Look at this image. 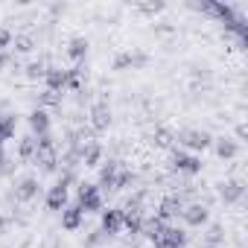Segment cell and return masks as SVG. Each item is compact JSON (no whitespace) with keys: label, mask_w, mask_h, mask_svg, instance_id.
<instances>
[{"label":"cell","mask_w":248,"mask_h":248,"mask_svg":"<svg viewBox=\"0 0 248 248\" xmlns=\"http://www.w3.org/2000/svg\"><path fill=\"white\" fill-rule=\"evenodd\" d=\"M204 248H210V245H204Z\"/></svg>","instance_id":"cell-37"},{"label":"cell","mask_w":248,"mask_h":248,"mask_svg":"<svg viewBox=\"0 0 248 248\" xmlns=\"http://www.w3.org/2000/svg\"><path fill=\"white\" fill-rule=\"evenodd\" d=\"M152 245H155V248H184V245H187V233H184L181 228L164 225V228L152 236Z\"/></svg>","instance_id":"cell-1"},{"label":"cell","mask_w":248,"mask_h":248,"mask_svg":"<svg viewBox=\"0 0 248 248\" xmlns=\"http://www.w3.org/2000/svg\"><path fill=\"white\" fill-rule=\"evenodd\" d=\"M111 67H114V70H126V67H132V53H117Z\"/></svg>","instance_id":"cell-25"},{"label":"cell","mask_w":248,"mask_h":248,"mask_svg":"<svg viewBox=\"0 0 248 248\" xmlns=\"http://www.w3.org/2000/svg\"><path fill=\"white\" fill-rule=\"evenodd\" d=\"M172 140H175V138H172V132H167V129H155V132H152V143H155L158 149H170Z\"/></svg>","instance_id":"cell-22"},{"label":"cell","mask_w":248,"mask_h":248,"mask_svg":"<svg viewBox=\"0 0 248 248\" xmlns=\"http://www.w3.org/2000/svg\"><path fill=\"white\" fill-rule=\"evenodd\" d=\"M82 164L85 167H99L102 164V146L96 140H91L88 146H82Z\"/></svg>","instance_id":"cell-16"},{"label":"cell","mask_w":248,"mask_h":248,"mask_svg":"<svg viewBox=\"0 0 248 248\" xmlns=\"http://www.w3.org/2000/svg\"><path fill=\"white\" fill-rule=\"evenodd\" d=\"M207 216H210V210H207L204 204H199V202L184 204V210H181V219H184L190 228H202V225L207 222Z\"/></svg>","instance_id":"cell-8"},{"label":"cell","mask_w":248,"mask_h":248,"mask_svg":"<svg viewBox=\"0 0 248 248\" xmlns=\"http://www.w3.org/2000/svg\"><path fill=\"white\" fill-rule=\"evenodd\" d=\"M15 170H18V164L12 158H6L3 164H0V172H3V175H15Z\"/></svg>","instance_id":"cell-29"},{"label":"cell","mask_w":248,"mask_h":248,"mask_svg":"<svg viewBox=\"0 0 248 248\" xmlns=\"http://www.w3.org/2000/svg\"><path fill=\"white\" fill-rule=\"evenodd\" d=\"M9 44H12V32H9V27L0 24V47H9Z\"/></svg>","instance_id":"cell-30"},{"label":"cell","mask_w":248,"mask_h":248,"mask_svg":"<svg viewBox=\"0 0 248 248\" xmlns=\"http://www.w3.org/2000/svg\"><path fill=\"white\" fill-rule=\"evenodd\" d=\"M155 32H158V35H172V32H175V27L164 21V24H158V27H155Z\"/></svg>","instance_id":"cell-32"},{"label":"cell","mask_w":248,"mask_h":248,"mask_svg":"<svg viewBox=\"0 0 248 248\" xmlns=\"http://www.w3.org/2000/svg\"><path fill=\"white\" fill-rule=\"evenodd\" d=\"M82 213H93V210H102V196L93 184H79V204H76Z\"/></svg>","instance_id":"cell-4"},{"label":"cell","mask_w":248,"mask_h":248,"mask_svg":"<svg viewBox=\"0 0 248 248\" xmlns=\"http://www.w3.org/2000/svg\"><path fill=\"white\" fill-rule=\"evenodd\" d=\"M82 219H85V213H82L76 204H70V207L62 210V228H64V231H76V228H82Z\"/></svg>","instance_id":"cell-14"},{"label":"cell","mask_w":248,"mask_h":248,"mask_svg":"<svg viewBox=\"0 0 248 248\" xmlns=\"http://www.w3.org/2000/svg\"><path fill=\"white\" fill-rule=\"evenodd\" d=\"M99 242H102V231H91V233L85 236V245H88V248H96Z\"/></svg>","instance_id":"cell-28"},{"label":"cell","mask_w":248,"mask_h":248,"mask_svg":"<svg viewBox=\"0 0 248 248\" xmlns=\"http://www.w3.org/2000/svg\"><path fill=\"white\" fill-rule=\"evenodd\" d=\"M242 196H245V184L239 178H228L219 184V199L225 204H236V202H242Z\"/></svg>","instance_id":"cell-5"},{"label":"cell","mask_w":248,"mask_h":248,"mask_svg":"<svg viewBox=\"0 0 248 248\" xmlns=\"http://www.w3.org/2000/svg\"><path fill=\"white\" fill-rule=\"evenodd\" d=\"M18 155H21V161H35V155H38V140H35V138H24L21 146H18Z\"/></svg>","instance_id":"cell-21"},{"label":"cell","mask_w":248,"mask_h":248,"mask_svg":"<svg viewBox=\"0 0 248 248\" xmlns=\"http://www.w3.org/2000/svg\"><path fill=\"white\" fill-rule=\"evenodd\" d=\"M149 64V53L146 50H135L132 53V67H146Z\"/></svg>","instance_id":"cell-27"},{"label":"cell","mask_w":248,"mask_h":248,"mask_svg":"<svg viewBox=\"0 0 248 248\" xmlns=\"http://www.w3.org/2000/svg\"><path fill=\"white\" fill-rule=\"evenodd\" d=\"M38 105H47V108L62 105V93H56V91H44V93H38Z\"/></svg>","instance_id":"cell-24"},{"label":"cell","mask_w":248,"mask_h":248,"mask_svg":"<svg viewBox=\"0 0 248 248\" xmlns=\"http://www.w3.org/2000/svg\"><path fill=\"white\" fill-rule=\"evenodd\" d=\"M138 9H140V12H149V15H152V12H161V9H164V3H140Z\"/></svg>","instance_id":"cell-31"},{"label":"cell","mask_w":248,"mask_h":248,"mask_svg":"<svg viewBox=\"0 0 248 248\" xmlns=\"http://www.w3.org/2000/svg\"><path fill=\"white\" fill-rule=\"evenodd\" d=\"M47 207H50V210H64V207H67V190L53 187V190L47 193Z\"/></svg>","instance_id":"cell-18"},{"label":"cell","mask_w":248,"mask_h":248,"mask_svg":"<svg viewBox=\"0 0 248 248\" xmlns=\"http://www.w3.org/2000/svg\"><path fill=\"white\" fill-rule=\"evenodd\" d=\"M76 102H79V105H93V91H91L88 85L79 88V91H76Z\"/></svg>","instance_id":"cell-26"},{"label":"cell","mask_w":248,"mask_h":248,"mask_svg":"<svg viewBox=\"0 0 248 248\" xmlns=\"http://www.w3.org/2000/svg\"><path fill=\"white\" fill-rule=\"evenodd\" d=\"M210 132H204V129H181L178 132V143L181 146H187V149H207L210 146Z\"/></svg>","instance_id":"cell-3"},{"label":"cell","mask_w":248,"mask_h":248,"mask_svg":"<svg viewBox=\"0 0 248 248\" xmlns=\"http://www.w3.org/2000/svg\"><path fill=\"white\" fill-rule=\"evenodd\" d=\"M102 233H120L123 231V213L120 210H102Z\"/></svg>","instance_id":"cell-13"},{"label":"cell","mask_w":248,"mask_h":248,"mask_svg":"<svg viewBox=\"0 0 248 248\" xmlns=\"http://www.w3.org/2000/svg\"><path fill=\"white\" fill-rule=\"evenodd\" d=\"M67 56H70L73 62H85V56H88V38H82V35L70 38V41H67Z\"/></svg>","instance_id":"cell-17"},{"label":"cell","mask_w":248,"mask_h":248,"mask_svg":"<svg viewBox=\"0 0 248 248\" xmlns=\"http://www.w3.org/2000/svg\"><path fill=\"white\" fill-rule=\"evenodd\" d=\"M181 210H184V202H181L178 196H164L161 204H158V210H155V216H158L161 222H167V219H172V216H181Z\"/></svg>","instance_id":"cell-9"},{"label":"cell","mask_w":248,"mask_h":248,"mask_svg":"<svg viewBox=\"0 0 248 248\" xmlns=\"http://www.w3.org/2000/svg\"><path fill=\"white\" fill-rule=\"evenodd\" d=\"M120 170H123V161H105V164H99V184L108 187V190H114V181H117Z\"/></svg>","instance_id":"cell-11"},{"label":"cell","mask_w":248,"mask_h":248,"mask_svg":"<svg viewBox=\"0 0 248 248\" xmlns=\"http://www.w3.org/2000/svg\"><path fill=\"white\" fill-rule=\"evenodd\" d=\"M12 47H15V53H32V50H35V38H32L30 32L12 35Z\"/></svg>","instance_id":"cell-19"},{"label":"cell","mask_w":248,"mask_h":248,"mask_svg":"<svg viewBox=\"0 0 248 248\" xmlns=\"http://www.w3.org/2000/svg\"><path fill=\"white\" fill-rule=\"evenodd\" d=\"M30 129L41 138V135H50V114L44 111V108H35L32 114H30Z\"/></svg>","instance_id":"cell-12"},{"label":"cell","mask_w":248,"mask_h":248,"mask_svg":"<svg viewBox=\"0 0 248 248\" xmlns=\"http://www.w3.org/2000/svg\"><path fill=\"white\" fill-rule=\"evenodd\" d=\"M170 167H172V172H178V175H196V172H202V161H199L196 155L181 152V149H175V152H172Z\"/></svg>","instance_id":"cell-2"},{"label":"cell","mask_w":248,"mask_h":248,"mask_svg":"<svg viewBox=\"0 0 248 248\" xmlns=\"http://www.w3.org/2000/svg\"><path fill=\"white\" fill-rule=\"evenodd\" d=\"M44 82H47V91L62 93V91L67 88V82H70V70H67V67H47Z\"/></svg>","instance_id":"cell-7"},{"label":"cell","mask_w":248,"mask_h":248,"mask_svg":"<svg viewBox=\"0 0 248 248\" xmlns=\"http://www.w3.org/2000/svg\"><path fill=\"white\" fill-rule=\"evenodd\" d=\"M24 73H27V79H30V82H38V79H44V73H47V59L30 62V64L24 67Z\"/></svg>","instance_id":"cell-20"},{"label":"cell","mask_w":248,"mask_h":248,"mask_svg":"<svg viewBox=\"0 0 248 248\" xmlns=\"http://www.w3.org/2000/svg\"><path fill=\"white\" fill-rule=\"evenodd\" d=\"M236 138H239V140L248 138V126H245V123H239V126H236Z\"/></svg>","instance_id":"cell-33"},{"label":"cell","mask_w":248,"mask_h":248,"mask_svg":"<svg viewBox=\"0 0 248 248\" xmlns=\"http://www.w3.org/2000/svg\"><path fill=\"white\" fill-rule=\"evenodd\" d=\"M6 161V152H3V146H0V164H3Z\"/></svg>","instance_id":"cell-36"},{"label":"cell","mask_w":248,"mask_h":248,"mask_svg":"<svg viewBox=\"0 0 248 248\" xmlns=\"http://www.w3.org/2000/svg\"><path fill=\"white\" fill-rule=\"evenodd\" d=\"M111 126V108L108 102H93L91 105V129L93 132H105Z\"/></svg>","instance_id":"cell-6"},{"label":"cell","mask_w":248,"mask_h":248,"mask_svg":"<svg viewBox=\"0 0 248 248\" xmlns=\"http://www.w3.org/2000/svg\"><path fill=\"white\" fill-rule=\"evenodd\" d=\"M222 239H225V228H222V225H210V228H207V233H204V245L216 248Z\"/></svg>","instance_id":"cell-23"},{"label":"cell","mask_w":248,"mask_h":248,"mask_svg":"<svg viewBox=\"0 0 248 248\" xmlns=\"http://www.w3.org/2000/svg\"><path fill=\"white\" fill-rule=\"evenodd\" d=\"M6 225H9V219H6L3 213H0V233H3V231H6Z\"/></svg>","instance_id":"cell-35"},{"label":"cell","mask_w":248,"mask_h":248,"mask_svg":"<svg viewBox=\"0 0 248 248\" xmlns=\"http://www.w3.org/2000/svg\"><path fill=\"white\" fill-rule=\"evenodd\" d=\"M38 187H41V184H38V178L27 175V178H21V181L15 184V190H12V193H15V199H18V202H32V199L38 196Z\"/></svg>","instance_id":"cell-10"},{"label":"cell","mask_w":248,"mask_h":248,"mask_svg":"<svg viewBox=\"0 0 248 248\" xmlns=\"http://www.w3.org/2000/svg\"><path fill=\"white\" fill-rule=\"evenodd\" d=\"M216 155H219L222 161H233V158L239 155V143L231 140V138H216Z\"/></svg>","instance_id":"cell-15"},{"label":"cell","mask_w":248,"mask_h":248,"mask_svg":"<svg viewBox=\"0 0 248 248\" xmlns=\"http://www.w3.org/2000/svg\"><path fill=\"white\" fill-rule=\"evenodd\" d=\"M9 62H12V56H9V53H0V70L9 67Z\"/></svg>","instance_id":"cell-34"}]
</instances>
